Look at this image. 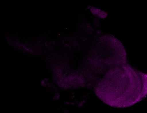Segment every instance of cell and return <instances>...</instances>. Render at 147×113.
Masks as SVG:
<instances>
[{
  "mask_svg": "<svg viewBox=\"0 0 147 113\" xmlns=\"http://www.w3.org/2000/svg\"><path fill=\"white\" fill-rule=\"evenodd\" d=\"M100 81V98L113 107L126 108L147 94V75L127 65L111 69Z\"/></svg>",
  "mask_w": 147,
  "mask_h": 113,
  "instance_id": "1",
  "label": "cell"
}]
</instances>
